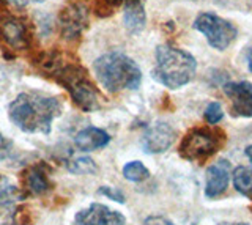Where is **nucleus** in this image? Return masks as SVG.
<instances>
[{"instance_id":"14","label":"nucleus","mask_w":252,"mask_h":225,"mask_svg":"<svg viewBox=\"0 0 252 225\" xmlns=\"http://www.w3.org/2000/svg\"><path fill=\"white\" fill-rule=\"evenodd\" d=\"M110 142V136L99 128H85L79 131L74 137V145L81 151H96L107 146Z\"/></svg>"},{"instance_id":"9","label":"nucleus","mask_w":252,"mask_h":225,"mask_svg":"<svg viewBox=\"0 0 252 225\" xmlns=\"http://www.w3.org/2000/svg\"><path fill=\"white\" fill-rule=\"evenodd\" d=\"M51 167L46 162H35L21 175V189L26 197H39L51 191Z\"/></svg>"},{"instance_id":"24","label":"nucleus","mask_w":252,"mask_h":225,"mask_svg":"<svg viewBox=\"0 0 252 225\" xmlns=\"http://www.w3.org/2000/svg\"><path fill=\"white\" fill-rule=\"evenodd\" d=\"M144 225H175V224L164 216H148L144 221Z\"/></svg>"},{"instance_id":"27","label":"nucleus","mask_w":252,"mask_h":225,"mask_svg":"<svg viewBox=\"0 0 252 225\" xmlns=\"http://www.w3.org/2000/svg\"><path fill=\"white\" fill-rule=\"evenodd\" d=\"M244 153H246L248 159L251 161V164H252V145H248L246 146V151H244Z\"/></svg>"},{"instance_id":"21","label":"nucleus","mask_w":252,"mask_h":225,"mask_svg":"<svg viewBox=\"0 0 252 225\" xmlns=\"http://www.w3.org/2000/svg\"><path fill=\"white\" fill-rule=\"evenodd\" d=\"M205 120H207L208 125H218V123L224 118V111H222V106H220L218 101H213L207 106L205 109Z\"/></svg>"},{"instance_id":"23","label":"nucleus","mask_w":252,"mask_h":225,"mask_svg":"<svg viewBox=\"0 0 252 225\" xmlns=\"http://www.w3.org/2000/svg\"><path fill=\"white\" fill-rule=\"evenodd\" d=\"M126 2H129V0H98V6H96V11L99 14V11L104 10L106 16L107 14H112V8L114 6H118V5H125Z\"/></svg>"},{"instance_id":"25","label":"nucleus","mask_w":252,"mask_h":225,"mask_svg":"<svg viewBox=\"0 0 252 225\" xmlns=\"http://www.w3.org/2000/svg\"><path fill=\"white\" fill-rule=\"evenodd\" d=\"M6 2L10 5H13V6H16V8H24V6H26L30 0H6Z\"/></svg>"},{"instance_id":"7","label":"nucleus","mask_w":252,"mask_h":225,"mask_svg":"<svg viewBox=\"0 0 252 225\" xmlns=\"http://www.w3.org/2000/svg\"><path fill=\"white\" fill-rule=\"evenodd\" d=\"M89 24V10L82 2H68L59 13L60 35L66 41H76Z\"/></svg>"},{"instance_id":"2","label":"nucleus","mask_w":252,"mask_h":225,"mask_svg":"<svg viewBox=\"0 0 252 225\" xmlns=\"http://www.w3.org/2000/svg\"><path fill=\"white\" fill-rule=\"evenodd\" d=\"M63 103L41 91H24L8 106V117L24 133L49 136L52 121L60 117Z\"/></svg>"},{"instance_id":"12","label":"nucleus","mask_w":252,"mask_h":225,"mask_svg":"<svg viewBox=\"0 0 252 225\" xmlns=\"http://www.w3.org/2000/svg\"><path fill=\"white\" fill-rule=\"evenodd\" d=\"M125 222L126 219L122 213L106 205L92 203L76 214L73 225H125Z\"/></svg>"},{"instance_id":"16","label":"nucleus","mask_w":252,"mask_h":225,"mask_svg":"<svg viewBox=\"0 0 252 225\" xmlns=\"http://www.w3.org/2000/svg\"><path fill=\"white\" fill-rule=\"evenodd\" d=\"M123 21L125 27L131 33H139L147 24V14L142 0H129L123 5Z\"/></svg>"},{"instance_id":"26","label":"nucleus","mask_w":252,"mask_h":225,"mask_svg":"<svg viewBox=\"0 0 252 225\" xmlns=\"http://www.w3.org/2000/svg\"><path fill=\"white\" fill-rule=\"evenodd\" d=\"M246 61H248V68H249V71L252 73V48L248 51L246 54Z\"/></svg>"},{"instance_id":"3","label":"nucleus","mask_w":252,"mask_h":225,"mask_svg":"<svg viewBox=\"0 0 252 225\" xmlns=\"http://www.w3.org/2000/svg\"><path fill=\"white\" fill-rule=\"evenodd\" d=\"M94 74L109 93L136 90L142 82L139 65L122 52H109L94 60Z\"/></svg>"},{"instance_id":"20","label":"nucleus","mask_w":252,"mask_h":225,"mask_svg":"<svg viewBox=\"0 0 252 225\" xmlns=\"http://www.w3.org/2000/svg\"><path fill=\"white\" fill-rule=\"evenodd\" d=\"M123 176H125V180H128V181L140 183L147 180L150 176V172L140 161H131L123 167Z\"/></svg>"},{"instance_id":"13","label":"nucleus","mask_w":252,"mask_h":225,"mask_svg":"<svg viewBox=\"0 0 252 225\" xmlns=\"http://www.w3.org/2000/svg\"><path fill=\"white\" fill-rule=\"evenodd\" d=\"M230 180V164L225 159H219L211 164L205 176V196L208 198H218L227 191Z\"/></svg>"},{"instance_id":"5","label":"nucleus","mask_w":252,"mask_h":225,"mask_svg":"<svg viewBox=\"0 0 252 225\" xmlns=\"http://www.w3.org/2000/svg\"><path fill=\"white\" fill-rule=\"evenodd\" d=\"M224 142V134L215 128H192L180 143V156L191 162H203Z\"/></svg>"},{"instance_id":"10","label":"nucleus","mask_w":252,"mask_h":225,"mask_svg":"<svg viewBox=\"0 0 252 225\" xmlns=\"http://www.w3.org/2000/svg\"><path fill=\"white\" fill-rule=\"evenodd\" d=\"M224 93L230 101V113L233 117L251 118L252 117V84L248 81L227 82Z\"/></svg>"},{"instance_id":"4","label":"nucleus","mask_w":252,"mask_h":225,"mask_svg":"<svg viewBox=\"0 0 252 225\" xmlns=\"http://www.w3.org/2000/svg\"><path fill=\"white\" fill-rule=\"evenodd\" d=\"M197 61L189 52L170 44L156 48V66L153 77L170 90L185 87L195 74Z\"/></svg>"},{"instance_id":"1","label":"nucleus","mask_w":252,"mask_h":225,"mask_svg":"<svg viewBox=\"0 0 252 225\" xmlns=\"http://www.w3.org/2000/svg\"><path fill=\"white\" fill-rule=\"evenodd\" d=\"M44 76L51 77L65 88L74 104L84 112H94L99 109V95L89 73L77 61L66 58L60 52H46L36 61Z\"/></svg>"},{"instance_id":"29","label":"nucleus","mask_w":252,"mask_h":225,"mask_svg":"<svg viewBox=\"0 0 252 225\" xmlns=\"http://www.w3.org/2000/svg\"><path fill=\"white\" fill-rule=\"evenodd\" d=\"M30 2H33V3H43L44 0H30Z\"/></svg>"},{"instance_id":"17","label":"nucleus","mask_w":252,"mask_h":225,"mask_svg":"<svg viewBox=\"0 0 252 225\" xmlns=\"http://www.w3.org/2000/svg\"><path fill=\"white\" fill-rule=\"evenodd\" d=\"M0 162L2 164L16 166L22 162V154L16 148L14 143L0 133Z\"/></svg>"},{"instance_id":"18","label":"nucleus","mask_w":252,"mask_h":225,"mask_svg":"<svg viewBox=\"0 0 252 225\" xmlns=\"http://www.w3.org/2000/svg\"><path fill=\"white\" fill-rule=\"evenodd\" d=\"M233 186L243 196H252V169L236 167L233 170Z\"/></svg>"},{"instance_id":"6","label":"nucleus","mask_w":252,"mask_h":225,"mask_svg":"<svg viewBox=\"0 0 252 225\" xmlns=\"http://www.w3.org/2000/svg\"><path fill=\"white\" fill-rule=\"evenodd\" d=\"M194 28L207 38L213 49L218 51H225L238 35V30L230 21L215 13H200L194 21Z\"/></svg>"},{"instance_id":"11","label":"nucleus","mask_w":252,"mask_h":225,"mask_svg":"<svg viewBox=\"0 0 252 225\" xmlns=\"http://www.w3.org/2000/svg\"><path fill=\"white\" fill-rule=\"evenodd\" d=\"M175 129L169 123L156 121L150 125L142 137V148L148 154H159L167 151L175 142Z\"/></svg>"},{"instance_id":"22","label":"nucleus","mask_w":252,"mask_h":225,"mask_svg":"<svg viewBox=\"0 0 252 225\" xmlns=\"http://www.w3.org/2000/svg\"><path fill=\"white\" fill-rule=\"evenodd\" d=\"M98 194L107 197L109 200L117 201V203H125V194L120 189L114 188V186H101L98 189Z\"/></svg>"},{"instance_id":"19","label":"nucleus","mask_w":252,"mask_h":225,"mask_svg":"<svg viewBox=\"0 0 252 225\" xmlns=\"http://www.w3.org/2000/svg\"><path fill=\"white\" fill-rule=\"evenodd\" d=\"M66 169L74 175H94L98 172V166L92 158L89 156H81L69 159L66 162Z\"/></svg>"},{"instance_id":"8","label":"nucleus","mask_w":252,"mask_h":225,"mask_svg":"<svg viewBox=\"0 0 252 225\" xmlns=\"http://www.w3.org/2000/svg\"><path fill=\"white\" fill-rule=\"evenodd\" d=\"M0 44L10 51L30 49L32 33L27 22L11 14L0 18Z\"/></svg>"},{"instance_id":"15","label":"nucleus","mask_w":252,"mask_h":225,"mask_svg":"<svg viewBox=\"0 0 252 225\" xmlns=\"http://www.w3.org/2000/svg\"><path fill=\"white\" fill-rule=\"evenodd\" d=\"M19 196L14 186H0V225H14Z\"/></svg>"},{"instance_id":"28","label":"nucleus","mask_w":252,"mask_h":225,"mask_svg":"<svg viewBox=\"0 0 252 225\" xmlns=\"http://www.w3.org/2000/svg\"><path fill=\"white\" fill-rule=\"evenodd\" d=\"M219 225H249L246 222H220Z\"/></svg>"}]
</instances>
